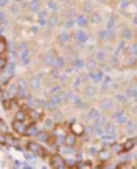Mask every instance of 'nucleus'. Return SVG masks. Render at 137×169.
Returning a JSON list of instances; mask_svg holds the SVG:
<instances>
[{"instance_id":"13","label":"nucleus","mask_w":137,"mask_h":169,"mask_svg":"<svg viewBox=\"0 0 137 169\" xmlns=\"http://www.w3.org/2000/svg\"><path fill=\"white\" fill-rule=\"evenodd\" d=\"M97 116H98V112H97V110H90L89 118H97Z\"/></svg>"},{"instance_id":"15","label":"nucleus","mask_w":137,"mask_h":169,"mask_svg":"<svg viewBox=\"0 0 137 169\" xmlns=\"http://www.w3.org/2000/svg\"><path fill=\"white\" fill-rule=\"evenodd\" d=\"M100 79H101V75L100 73H95L94 75V81H100Z\"/></svg>"},{"instance_id":"7","label":"nucleus","mask_w":137,"mask_h":169,"mask_svg":"<svg viewBox=\"0 0 137 169\" xmlns=\"http://www.w3.org/2000/svg\"><path fill=\"white\" fill-rule=\"evenodd\" d=\"M72 130L75 133H83V127H81L80 124H75V123L72 124Z\"/></svg>"},{"instance_id":"2","label":"nucleus","mask_w":137,"mask_h":169,"mask_svg":"<svg viewBox=\"0 0 137 169\" xmlns=\"http://www.w3.org/2000/svg\"><path fill=\"white\" fill-rule=\"evenodd\" d=\"M33 121H17V119H14L13 121V127L16 132H19V133H27V129H28V126H31Z\"/></svg>"},{"instance_id":"8","label":"nucleus","mask_w":137,"mask_h":169,"mask_svg":"<svg viewBox=\"0 0 137 169\" xmlns=\"http://www.w3.org/2000/svg\"><path fill=\"white\" fill-rule=\"evenodd\" d=\"M5 50H6V42H5L3 37H0V54L5 53Z\"/></svg>"},{"instance_id":"14","label":"nucleus","mask_w":137,"mask_h":169,"mask_svg":"<svg viewBox=\"0 0 137 169\" xmlns=\"http://www.w3.org/2000/svg\"><path fill=\"white\" fill-rule=\"evenodd\" d=\"M111 107V101H103V109H109Z\"/></svg>"},{"instance_id":"4","label":"nucleus","mask_w":137,"mask_h":169,"mask_svg":"<svg viewBox=\"0 0 137 169\" xmlns=\"http://www.w3.org/2000/svg\"><path fill=\"white\" fill-rule=\"evenodd\" d=\"M50 165H52L53 168H64V166H65V161H64L59 155H53L52 158H50Z\"/></svg>"},{"instance_id":"1","label":"nucleus","mask_w":137,"mask_h":169,"mask_svg":"<svg viewBox=\"0 0 137 169\" xmlns=\"http://www.w3.org/2000/svg\"><path fill=\"white\" fill-rule=\"evenodd\" d=\"M27 149H28L30 152H33V154L39 155V157H47V151L42 148V146H39V143H34V141H28L27 143Z\"/></svg>"},{"instance_id":"6","label":"nucleus","mask_w":137,"mask_h":169,"mask_svg":"<svg viewBox=\"0 0 137 169\" xmlns=\"http://www.w3.org/2000/svg\"><path fill=\"white\" fill-rule=\"evenodd\" d=\"M30 118H31V121H36V119H39V118H41V112H37V110H30Z\"/></svg>"},{"instance_id":"12","label":"nucleus","mask_w":137,"mask_h":169,"mask_svg":"<svg viewBox=\"0 0 137 169\" xmlns=\"http://www.w3.org/2000/svg\"><path fill=\"white\" fill-rule=\"evenodd\" d=\"M100 158H101V160H108V158H109V154H105V151H103L101 154H100Z\"/></svg>"},{"instance_id":"3","label":"nucleus","mask_w":137,"mask_h":169,"mask_svg":"<svg viewBox=\"0 0 137 169\" xmlns=\"http://www.w3.org/2000/svg\"><path fill=\"white\" fill-rule=\"evenodd\" d=\"M134 144H136V141L134 140H129L128 143H123V144H118V146H114L117 151V154H122V152H128L134 148Z\"/></svg>"},{"instance_id":"9","label":"nucleus","mask_w":137,"mask_h":169,"mask_svg":"<svg viewBox=\"0 0 137 169\" xmlns=\"http://www.w3.org/2000/svg\"><path fill=\"white\" fill-rule=\"evenodd\" d=\"M80 168H92V161H81L78 163Z\"/></svg>"},{"instance_id":"5","label":"nucleus","mask_w":137,"mask_h":169,"mask_svg":"<svg viewBox=\"0 0 137 169\" xmlns=\"http://www.w3.org/2000/svg\"><path fill=\"white\" fill-rule=\"evenodd\" d=\"M14 119H17V121H28L30 116L27 115V112H25V110H19L17 113H16Z\"/></svg>"},{"instance_id":"10","label":"nucleus","mask_w":137,"mask_h":169,"mask_svg":"<svg viewBox=\"0 0 137 169\" xmlns=\"http://www.w3.org/2000/svg\"><path fill=\"white\" fill-rule=\"evenodd\" d=\"M5 67H6V59H5V58H0V70H3Z\"/></svg>"},{"instance_id":"11","label":"nucleus","mask_w":137,"mask_h":169,"mask_svg":"<svg viewBox=\"0 0 137 169\" xmlns=\"http://www.w3.org/2000/svg\"><path fill=\"white\" fill-rule=\"evenodd\" d=\"M65 143H67L69 146H72L73 144V137H67V138H65Z\"/></svg>"}]
</instances>
